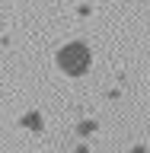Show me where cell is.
<instances>
[{"label":"cell","mask_w":150,"mask_h":153,"mask_svg":"<svg viewBox=\"0 0 150 153\" xmlns=\"http://www.w3.org/2000/svg\"><path fill=\"white\" fill-rule=\"evenodd\" d=\"M54 61L67 76H86V70L93 67V54H90L86 42H67V45H61Z\"/></svg>","instance_id":"1"},{"label":"cell","mask_w":150,"mask_h":153,"mask_svg":"<svg viewBox=\"0 0 150 153\" xmlns=\"http://www.w3.org/2000/svg\"><path fill=\"white\" fill-rule=\"evenodd\" d=\"M22 128H29L32 134L45 131V118H42V112H26V115H22Z\"/></svg>","instance_id":"2"},{"label":"cell","mask_w":150,"mask_h":153,"mask_svg":"<svg viewBox=\"0 0 150 153\" xmlns=\"http://www.w3.org/2000/svg\"><path fill=\"white\" fill-rule=\"evenodd\" d=\"M93 131H96V121H93V118H86V121L77 124V134H80V137H90Z\"/></svg>","instance_id":"3"},{"label":"cell","mask_w":150,"mask_h":153,"mask_svg":"<svg viewBox=\"0 0 150 153\" xmlns=\"http://www.w3.org/2000/svg\"><path fill=\"white\" fill-rule=\"evenodd\" d=\"M128 153H147V147H141V143H137V147H131Z\"/></svg>","instance_id":"4"},{"label":"cell","mask_w":150,"mask_h":153,"mask_svg":"<svg viewBox=\"0 0 150 153\" xmlns=\"http://www.w3.org/2000/svg\"><path fill=\"white\" fill-rule=\"evenodd\" d=\"M74 153H90V150H86V147H83V143H80V147H77V150Z\"/></svg>","instance_id":"5"}]
</instances>
